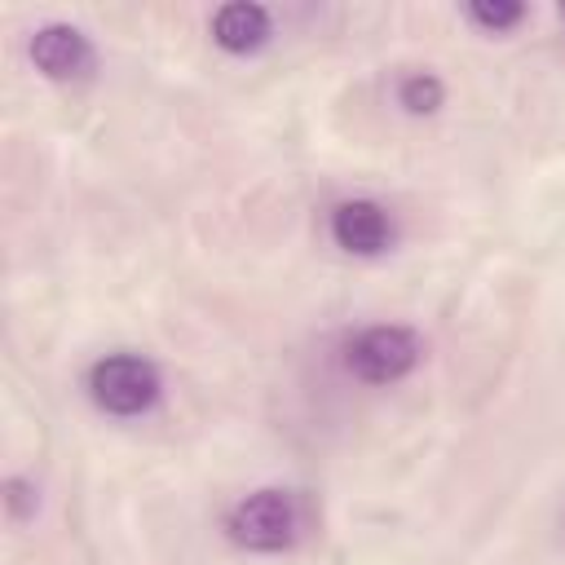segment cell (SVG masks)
<instances>
[{
	"label": "cell",
	"instance_id": "6da1fadb",
	"mask_svg": "<svg viewBox=\"0 0 565 565\" xmlns=\"http://www.w3.org/2000/svg\"><path fill=\"white\" fill-rule=\"evenodd\" d=\"M225 539L243 552H291L305 539V508L296 499V490L282 486H260L252 494H243L230 512H225Z\"/></svg>",
	"mask_w": 565,
	"mask_h": 565
},
{
	"label": "cell",
	"instance_id": "7a4b0ae2",
	"mask_svg": "<svg viewBox=\"0 0 565 565\" xmlns=\"http://www.w3.org/2000/svg\"><path fill=\"white\" fill-rule=\"evenodd\" d=\"M419 358H424V340L415 327H402V322H371V327L353 331L340 349L344 371L371 388L406 380L419 366Z\"/></svg>",
	"mask_w": 565,
	"mask_h": 565
},
{
	"label": "cell",
	"instance_id": "3957f363",
	"mask_svg": "<svg viewBox=\"0 0 565 565\" xmlns=\"http://www.w3.org/2000/svg\"><path fill=\"white\" fill-rule=\"evenodd\" d=\"M84 388H88V402L102 415L137 419V415L154 411V402L163 397V375L141 353H106L88 366Z\"/></svg>",
	"mask_w": 565,
	"mask_h": 565
},
{
	"label": "cell",
	"instance_id": "277c9868",
	"mask_svg": "<svg viewBox=\"0 0 565 565\" xmlns=\"http://www.w3.org/2000/svg\"><path fill=\"white\" fill-rule=\"evenodd\" d=\"M35 71L53 84H84L97 71V44L75 22H44L26 44Z\"/></svg>",
	"mask_w": 565,
	"mask_h": 565
},
{
	"label": "cell",
	"instance_id": "5b68a950",
	"mask_svg": "<svg viewBox=\"0 0 565 565\" xmlns=\"http://www.w3.org/2000/svg\"><path fill=\"white\" fill-rule=\"evenodd\" d=\"M327 230H331V243L349 256H384L397 238V225H393V212L375 199H344L331 207L327 216Z\"/></svg>",
	"mask_w": 565,
	"mask_h": 565
},
{
	"label": "cell",
	"instance_id": "8992f818",
	"mask_svg": "<svg viewBox=\"0 0 565 565\" xmlns=\"http://www.w3.org/2000/svg\"><path fill=\"white\" fill-rule=\"evenodd\" d=\"M207 31H212V44H216V49H225V53H234V57H247V53H256V49L269 44L274 18H269L265 4L234 0V4H221V9L212 13Z\"/></svg>",
	"mask_w": 565,
	"mask_h": 565
},
{
	"label": "cell",
	"instance_id": "52a82bcc",
	"mask_svg": "<svg viewBox=\"0 0 565 565\" xmlns=\"http://www.w3.org/2000/svg\"><path fill=\"white\" fill-rule=\"evenodd\" d=\"M397 102H402L411 115H433V110L446 102V88H441V79H437L433 71H411V75H402V84H397Z\"/></svg>",
	"mask_w": 565,
	"mask_h": 565
},
{
	"label": "cell",
	"instance_id": "ba28073f",
	"mask_svg": "<svg viewBox=\"0 0 565 565\" xmlns=\"http://www.w3.org/2000/svg\"><path fill=\"white\" fill-rule=\"evenodd\" d=\"M463 18L472 26H481L486 35H503V31H512L525 18V4H486V0H477V4L463 9Z\"/></svg>",
	"mask_w": 565,
	"mask_h": 565
},
{
	"label": "cell",
	"instance_id": "9c48e42d",
	"mask_svg": "<svg viewBox=\"0 0 565 565\" xmlns=\"http://www.w3.org/2000/svg\"><path fill=\"white\" fill-rule=\"evenodd\" d=\"M4 490H9V494H4V499H9V512H13V516H22V503H26L31 486H26L22 477H9V481H4Z\"/></svg>",
	"mask_w": 565,
	"mask_h": 565
},
{
	"label": "cell",
	"instance_id": "30bf717a",
	"mask_svg": "<svg viewBox=\"0 0 565 565\" xmlns=\"http://www.w3.org/2000/svg\"><path fill=\"white\" fill-rule=\"evenodd\" d=\"M561 18H565V4H561Z\"/></svg>",
	"mask_w": 565,
	"mask_h": 565
}]
</instances>
